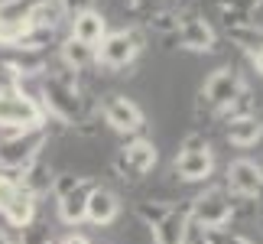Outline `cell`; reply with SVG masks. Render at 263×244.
Wrapping results in <instances>:
<instances>
[{"label": "cell", "mask_w": 263, "mask_h": 244, "mask_svg": "<svg viewBox=\"0 0 263 244\" xmlns=\"http://www.w3.org/2000/svg\"><path fill=\"white\" fill-rule=\"evenodd\" d=\"M137 215L149 225L153 244H185L189 235V208L163 205V202H143L137 208Z\"/></svg>", "instance_id": "obj_1"}, {"label": "cell", "mask_w": 263, "mask_h": 244, "mask_svg": "<svg viewBox=\"0 0 263 244\" xmlns=\"http://www.w3.org/2000/svg\"><path fill=\"white\" fill-rule=\"evenodd\" d=\"M46 147V127L43 130H10L0 140V172H26L39 160Z\"/></svg>", "instance_id": "obj_2"}, {"label": "cell", "mask_w": 263, "mask_h": 244, "mask_svg": "<svg viewBox=\"0 0 263 244\" xmlns=\"http://www.w3.org/2000/svg\"><path fill=\"white\" fill-rule=\"evenodd\" d=\"M46 111L36 98L23 91H7L0 95V130H43Z\"/></svg>", "instance_id": "obj_3"}, {"label": "cell", "mask_w": 263, "mask_h": 244, "mask_svg": "<svg viewBox=\"0 0 263 244\" xmlns=\"http://www.w3.org/2000/svg\"><path fill=\"white\" fill-rule=\"evenodd\" d=\"M231 218H234V208H231V199H228L224 189L201 192V196L192 202V208H189V221L195 228H201L205 235L208 231H221Z\"/></svg>", "instance_id": "obj_4"}, {"label": "cell", "mask_w": 263, "mask_h": 244, "mask_svg": "<svg viewBox=\"0 0 263 244\" xmlns=\"http://www.w3.org/2000/svg\"><path fill=\"white\" fill-rule=\"evenodd\" d=\"M43 111L46 114H55L65 124H75L78 114H82V98H78V88L62 75H49L43 78Z\"/></svg>", "instance_id": "obj_5"}, {"label": "cell", "mask_w": 263, "mask_h": 244, "mask_svg": "<svg viewBox=\"0 0 263 244\" xmlns=\"http://www.w3.org/2000/svg\"><path fill=\"white\" fill-rule=\"evenodd\" d=\"M55 189V205H59V218L65 221V225H78V221H85V205H88V192L95 189L91 186V179L85 176H65V179H55L52 182Z\"/></svg>", "instance_id": "obj_6"}, {"label": "cell", "mask_w": 263, "mask_h": 244, "mask_svg": "<svg viewBox=\"0 0 263 244\" xmlns=\"http://www.w3.org/2000/svg\"><path fill=\"white\" fill-rule=\"evenodd\" d=\"M215 169V156H211V147L205 144L201 134H189L182 140V153L176 156V172L185 182H201L211 176Z\"/></svg>", "instance_id": "obj_7"}, {"label": "cell", "mask_w": 263, "mask_h": 244, "mask_svg": "<svg viewBox=\"0 0 263 244\" xmlns=\"http://www.w3.org/2000/svg\"><path fill=\"white\" fill-rule=\"evenodd\" d=\"M140 53V39L130 29H117V33H107L95 49V62H101L104 68H127Z\"/></svg>", "instance_id": "obj_8"}, {"label": "cell", "mask_w": 263, "mask_h": 244, "mask_svg": "<svg viewBox=\"0 0 263 244\" xmlns=\"http://www.w3.org/2000/svg\"><path fill=\"white\" fill-rule=\"evenodd\" d=\"M201 98L211 104V111H228L244 98V78H240V72H234V68H218V72L205 81Z\"/></svg>", "instance_id": "obj_9"}, {"label": "cell", "mask_w": 263, "mask_h": 244, "mask_svg": "<svg viewBox=\"0 0 263 244\" xmlns=\"http://www.w3.org/2000/svg\"><path fill=\"white\" fill-rule=\"evenodd\" d=\"M228 189L240 199L263 196V166H257L254 160H234L228 166Z\"/></svg>", "instance_id": "obj_10"}, {"label": "cell", "mask_w": 263, "mask_h": 244, "mask_svg": "<svg viewBox=\"0 0 263 244\" xmlns=\"http://www.w3.org/2000/svg\"><path fill=\"white\" fill-rule=\"evenodd\" d=\"M156 166V147L149 140H134L117 153V169L124 172V179H140Z\"/></svg>", "instance_id": "obj_11"}, {"label": "cell", "mask_w": 263, "mask_h": 244, "mask_svg": "<svg viewBox=\"0 0 263 244\" xmlns=\"http://www.w3.org/2000/svg\"><path fill=\"white\" fill-rule=\"evenodd\" d=\"M104 120L117 134H134V130L143 127V111L124 95H110L104 101Z\"/></svg>", "instance_id": "obj_12"}, {"label": "cell", "mask_w": 263, "mask_h": 244, "mask_svg": "<svg viewBox=\"0 0 263 244\" xmlns=\"http://www.w3.org/2000/svg\"><path fill=\"white\" fill-rule=\"evenodd\" d=\"M176 39H179L182 49H192V53H211L215 49V29L198 16L182 20L179 29H176Z\"/></svg>", "instance_id": "obj_13"}, {"label": "cell", "mask_w": 263, "mask_h": 244, "mask_svg": "<svg viewBox=\"0 0 263 244\" xmlns=\"http://www.w3.org/2000/svg\"><path fill=\"white\" fill-rule=\"evenodd\" d=\"M120 212V202L110 189L104 186H95L88 192V205H85V218L91 221V225H110V221L117 218Z\"/></svg>", "instance_id": "obj_14"}, {"label": "cell", "mask_w": 263, "mask_h": 244, "mask_svg": "<svg viewBox=\"0 0 263 244\" xmlns=\"http://www.w3.org/2000/svg\"><path fill=\"white\" fill-rule=\"evenodd\" d=\"M107 36V23L104 16L98 13V10H82V13H75L72 20V39H78V43H85L91 49H98V43Z\"/></svg>", "instance_id": "obj_15"}, {"label": "cell", "mask_w": 263, "mask_h": 244, "mask_svg": "<svg viewBox=\"0 0 263 244\" xmlns=\"http://www.w3.org/2000/svg\"><path fill=\"white\" fill-rule=\"evenodd\" d=\"M65 0H33L26 10V20L33 23V29H46V33H52V29L65 20Z\"/></svg>", "instance_id": "obj_16"}, {"label": "cell", "mask_w": 263, "mask_h": 244, "mask_svg": "<svg viewBox=\"0 0 263 244\" xmlns=\"http://www.w3.org/2000/svg\"><path fill=\"white\" fill-rule=\"evenodd\" d=\"M224 137H228V144H234V147H254L263 137V120L257 114H237V117L228 120Z\"/></svg>", "instance_id": "obj_17"}, {"label": "cell", "mask_w": 263, "mask_h": 244, "mask_svg": "<svg viewBox=\"0 0 263 244\" xmlns=\"http://www.w3.org/2000/svg\"><path fill=\"white\" fill-rule=\"evenodd\" d=\"M228 39L247 53H254V49H263V26L247 16H228Z\"/></svg>", "instance_id": "obj_18"}, {"label": "cell", "mask_w": 263, "mask_h": 244, "mask_svg": "<svg viewBox=\"0 0 263 244\" xmlns=\"http://www.w3.org/2000/svg\"><path fill=\"white\" fill-rule=\"evenodd\" d=\"M4 218H7L13 228H20V231H23L26 225H33V218H36V196L20 186L16 196H13V202L4 208Z\"/></svg>", "instance_id": "obj_19"}, {"label": "cell", "mask_w": 263, "mask_h": 244, "mask_svg": "<svg viewBox=\"0 0 263 244\" xmlns=\"http://www.w3.org/2000/svg\"><path fill=\"white\" fill-rule=\"evenodd\" d=\"M52 169H49V163H43V160H36L33 166H29L26 172H23V182H20V186H23L26 192H33V196L39 199L43 196V192H49L52 189Z\"/></svg>", "instance_id": "obj_20"}, {"label": "cell", "mask_w": 263, "mask_h": 244, "mask_svg": "<svg viewBox=\"0 0 263 244\" xmlns=\"http://www.w3.org/2000/svg\"><path fill=\"white\" fill-rule=\"evenodd\" d=\"M62 62L72 68V72H85V68L95 62V49L78 43V39H65L62 43Z\"/></svg>", "instance_id": "obj_21"}, {"label": "cell", "mask_w": 263, "mask_h": 244, "mask_svg": "<svg viewBox=\"0 0 263 244\" xmlns=\"http://www.w3.org/2000/svg\"><path fill=\"white\" fill-rule=\"evenodd\" d=\"M23 91V65L20 62H0V95Z\"/></svg>", "instance_id": "obj_22"}, {"label": "cell", "mask_w": 263, "mask_h": 244, "mask_svg": "<svg viewBox=\"0 0 263 244\" xmlns=\"http://www.w3.org/2000/svg\"><path fill=\"white\" fill-rule=\"evenodd\" d=\"M16 189H20V182L10 176V172H0V212H4L10 202H13L16 196Z\"/></svg>", "instance_id": "obj_23"}, {"label": "cell", "mask_w": 263, "mask_h": 244, "mask_svg": "<svg viewBox=\"0 0 263 244\" xmlns=\"http://www.w3.org/2000/svg\"><path fill=\"white\" fill-rule=\"evenodd\" d=\"M221 7H224V13L228 16H247L250 10H254L260 0H218Z\"/></svg>", "instance_id": "obj_24"}, {"label": "cell", "mask_w": 263, "mask_h": 244, "mask_svg": "<svg viewBox=\"0 0 263 244\" xmlns=\"http://www.w3.org/2000/svg\"><path fill=\"white\" fill-rule=\"evenodd\" d=\"M20 244H52V238H49L46 225H26L23 228V241Z\"/></svg>", "instance_id": "obj_25"}, {"label": "cell", "mask_w": 263, "mask_h": 244, "mask_svg": "<svg viewBox=\"0 0 263 244\" xmlns=\"http://www.w3.org/2000/svg\"><path fill=\"white\" fill-rule=\"evenodd\" d=\"M208 241L211 244H257L244 235H228V231H208Z\"/></svg>", "instance_id": "obj_26"}, {"label": "cell", "mask_w": 263, "mask_h": 244, "mask_svg": "<svg viewBox=\"0 0 263 244\" xmlns=\"http://www.w3.org/2000/svg\"><path fill=\"white\" fill-rule=\"evenodd\" d=\"M185 244H211L208 241V235L201 228H195V225H189V235H185Z\"/></svg>", "instance_id": "obj_27"}, {"label": "cell", "mask_w": 263, "mask_h": 244, "mask_svg": "<svg viewBox=\"0 0 263 244\" xmlns=\"http://www.w3.org/2000/svg\"><path fill=\"white\" fill-rule=\"evenodd\" d=\"M250 65L257 68V75H263V49H254V53H250Z\"/></svg>", "instance_id": "obj_28"}, {"label": "cell", "mask_w": 263, "mask_h": 244, "mask_svg": "<svg viewBox=\"0 0 263 244\" xmlns=\"http://www.w3.org/2000/svg\"><path fill=\"white\" fill-rule=\"evenodd\" d=\"M62 244H91V241H88L85 235H65V238H62Z\"/></svg>", "instance_id": "obj_29"}, {"label": "cell", "mask_w": 263, "mask_h": 244, "mask_svg": "<svg viewBox=\"0 0 263 244\" xmlns=\"http://www.w3.org/2000/svg\"><path fill=\"white\" fill-rule=\"evenodd\" d=\"M0 244H13V241H10V238L4 235V231H0Z\"/></svg>", "instance_id": "obj_30"}]
</instances>
